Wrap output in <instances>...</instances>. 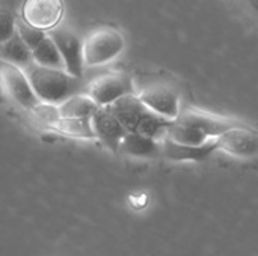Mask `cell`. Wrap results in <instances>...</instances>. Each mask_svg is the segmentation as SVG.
<instances>
[{
    "mask_svg": "<svg viewBox=\"0 0 258 256\" xmlns=\"http://www.w3.org/2000/svg\"><path fill=\"white\" fill-rule=\"evenodd\" d=\"M24 71L42 103L59 106L71 95L80 94V78L68 74L65 69L45 68L33 62Z\"/></svg>",
    "mask_w": 258,
    "mask_h": 256,
    "instance_id": "cell-3",
    "label": "cell"
},
{
    "mask_svg": "<svg viewBox=\"0 0 258 256\" xmlns=\"http://www.w3.org/2000/svg\"><path fill=\"white\" fill-rule=\"evenodd\" d=\"M91 121L97 139L110 151L118 152L122 139L128 133L121 121L112 113L109 107H98V110L91 116Z\"/></svg>",
    "mask_w": 258,
    "mask_h": 256,
    "instance_id": "cell-11",
    "label": "cell"
},
{
    "mask_svg": "<svg viewBox=\"0 0 258 256\" xmlns=\"http://www.w3.org/2000/svg\"><path fill=\"white\" fill-rule=\"evenodd\" d=\"M63 11L62 0H26L21 8V18L47 32L59 26Z\"/></svg>",
    "mask_w": 258,
    "mask_h": 256,
    "instance_id": "cell-10",
    "label": "cell"
},
{
    "mask_svg": "<svg viewBox=\"0 0 258 256\" xmlns=\"http://www.w3.org/2000/svg\"><path fill=\"white\" fill-rule=\"evenodd\" d=\"M121 121L128 133H138L156 140H163L172 121L151 110L136 94L125 95L110 106H106Z\"/></svg>",
    "mask_w": 258,
    "mask_h": 256,
    "instance_id": "cell-2",
    "label": "cell"
},
{
    "mask_svg": "<svg viewBox=\"0 0 258 256\" xmlns=\"http://www.w3.org/2000/svg\"><path fill=\"white\" fill-rule=\"evenodd\" d=\"M236 2L240 3L246 11L258 17V0H236Z\"/></svg>",
    "mask_w": 258,
    "mask_h": 256,
    "instance_id": "cell-22",
    "label": "cell"
},
{
    "mask_svg": "<svg viewBox=\"0 0 258 256\" xmlns=\"http://www.w3.org/2000/svg\"><path fill=\"white\" fill-rule=\"evenodd\" d=\"M125 50L124 35L110 26L94 29L83 39V57L86 66H100L115 60Z\"/></svg>",
    "mask_w": 258,
    "mask_h": 256,
    "instance_id": "cell-4",
    "label": "cell"
},
{
    "mask_svg": "<svg viewBox=\"0 0 258 256\" xmlns=\"http://www.w3.org/2000/svg\"><path fill=\"white\" fill-rule=\"evenodd\" d=\"M53 41L56 42L63 63H65V71L74 77L82 78L83 71H85V57H83V41L68 27L57 26L50 30L48 33Z\"/></svg>",
    "mask_w": 258,
    "mask_h": 256,
    "instance_id": "cell-9",
    "label": "cell"
},
{
    "mask_svg": "<svg viewBox=\"0 0 258 256\" xmlns=\"http://www.w3.org/2000/svg\"><path fill=\"white\" fill-rule=\"evenodd\" d=\"M0 86L6 97L21 109L32 110L36 104L41 103L30 84L26 71L3 60L0 62Z\"/></svg>",
    "mask_w": 258,
    "mask_h": 256,
    "instance_id": "cell-5",
    "label": "cell"
},
{
    "mask_svg": "<svg viewBox=\"0 0 258 256\" xmlns=\"http://www.w3.org/2000/svg\"><path fill=\"white\" fill-rule=\"evenodd\" d=\"M15 33H17V18L6 11H0V45L9 41Z\"/></svg>",
    "mask_w": 258,
    "mask_h": 256,
    "instance_id": "cell-20",
    "label": "cell"
},
{
    "mask_svg": "<svg viewBox=\"0 0 258 256\" xmlns=\"http://www.w3.org/2000/svg\"><path fill=\"white\" fill-rule=\"evenodd\" d=\"M136 95L156 113L174 121L181 112V100L174 86L154 83L136 91Z\"/></svg>",
    "mask_w": 258,
    "mask_h": 256,
    "instance_id": "cell-8",
    "label": "cell"
},
{
    "mask_svg": "<svg viewBox=\"0 0 258 256\" xmlns=\"http://www.w3.org/2000/svg\"><path fill=\"white\" fill-rule=\"evenodd\" d=\"M136 94V83L125 72H107L94 78L88 86V95L100 106L106 107L116 100Z\"/></svg>",
    "mask_w": 258,
    "mask_h": 256,
    "instance_id": "cell-6",
    "label": "cell"
},
{
    "mask_svg": "<svg viewBox=\"0 0 258 256\" xmlns=\"http://www.w3.org/2000/svg\"><path fill=\"white\" fill-rule=\"evenodd\" d=\"M57 107L60 118H91L100 106L91 98V95L76 94L67 98Z\"/></svg>",
    "mask_w": 258,
    "mask_h": 256,
    "instance_id": "cell-16",
    "label": "cell"
},
{
    "mask_svg": "<svg viewBox=\"0 0 258 256\" xmlns=\"http://www.w3.org/2000/svg\"><path fill=\"white\" fill-rule=\"evenodd\" d=\"M215 151H218L216 139L201 145V146H192V145H181L177 143L168 137L162 140V157L175 161V163H198L207 160Z\"/></svg>",
    "mask_w": 258,
    "mask_h": 256,
    "instance_id": "cell-12",
    "label": "cell"
},
{
    "mask_svg": "<svg viewBox=\"0 0 258 256\" xmlns=\"http://www.w3.org/2000/svg\"><path fill=\"white\" fill-rule=\"evenodd\" d=\"M0 60L26 69L33 63V53L32 48L20 38V35L15 33L9 41L0 45Z\"/></svg>",
    "mask_w": 258,
    "mask_h": 256,
    "instance_id": "cell-14",
    "label": "cell"
},
{
    "mask_svg": "<svg viewBox=\"0 0 258 256\" xmlns=\"http://www.w3.org/2000/svg\"><path fill=\"white\" fill-rule=\"evenodd\" d=\"M128 204H130V207H132L135 211H142V210H145V208L148 207L150 198H148V195L144 193V192H141V193H133V195L128 196Z\"/></svg>",
    "mask_w": 258,
    "mask_h": 256,
    "instance_id": "cell-21",
    "label": "cell"
},
{
    "mask_svg": "<svg viewBox=\"0 0 258 256\" xmlns=\"http://www.w3.org/2000/svg\"><path fill=\"white\" fill-rule=\"evenodd\" d=\"M30 112L35 115V118H36L39 122H44L48 128L60 119L59 107H57L56 104H48V103H42V101H41V103L36 104Z\"/></svg>",
    "mask_w": 258,
    "mask_h": 256,
    "instance_id": "cell-19",
    "label": "cell"
},
{
    "mask_svg": "<svg viewBox=\"0 0 258 256\" xmlns=\"http://www.w3.org/2000/svg\"><path fill=\"white\" fill-rule=\"evenodd\" d=\"M33 62L45 66V68H54V69H65V63L62 59V54L53 41L50 35H47L33 50Z\"/></svg>",
    "mask_w": 258,
    "mask_h": 256,
    "instance_id": "cell-17",
    "label": "cell"
},
{
    "mask_svg": "<svg viewBox=\"0 0 258 256\" xmlns=\"http://www.w3.org/2000/svg\"><path fill=\"white\" fill-rule=\"evenodd\" d=\"M17 33L32 50L47 36L45 30L29 24L24 18H17Z\"/></svg>",
    "mask_w": 258,
    "mask_h": 256,
    "instance_id": "cell-18",
    "label": "cell"
},
{
    "mask_svg": "<svg viewBox=\"0 0 258 256\" xmlns=\"http://www.w3.org/2000/svg\"><path fill=\"white\" fill-rule=\"evenodd\" d=\"M118 152L141 160L159 158L162 157V140H156L138 133H127L119 145Z\"/></svg>",
    "mask_w": 258,
    "mask_h": 256,
    "instance_id": "cell-13",
    "label": "cell"
},
{
    "mask_svg": "<svg viewBox=\"0 0 258 256\" xmlns=\"http://www.w3.org/2000/svg\"><path fill=\"white\" fill-rule=\"evenodd\" d=\"M240 125H246V122L234 116L189 107L181 109L180 115L172 121L166 137L181 145L201 146Z\"/></svg>",
    "mask_w": 258,
    "mask_h": 256,
    "instance_id": "cell-1",
    "label": "cell"
},
{
    "mask_svg": "<svg viewBox=\"0 0 258 256\" xmlns=\"http://www.w3.org/2000/svg\"><path fill=\"white\" fill-rule=\"evenodd\" d=\"M50 128L71 139H79V140L97 139L91 118H60Z\"/></svg>",
    "mask_w": 258,
    "mask_h": 256,
    "instance_id": "cell-15",
    "label": "cell"
},
{
    "mask_svg": "<svg viewBox=\"0 0 258 256\" xmlns=\"http://www.w3.org/2000/svg\"><path fill=\"white\" fill-rule=\"evenodd\" d=\"M216 143L218 151L233 158L252 160L258 157V131L248 124L228 130L216 139Z\"/></svg>",
    "mask_w": 258,
    "mask_h": 256,
    "instance_id": "cell-7",
    "label": "cell"
}]
</instances>
